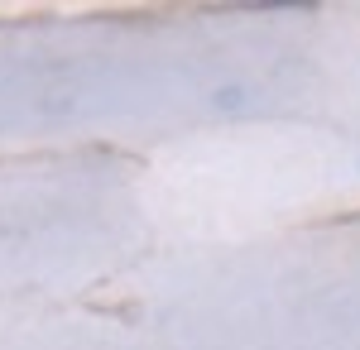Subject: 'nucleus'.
Wrapping results in <instances>:
<instances>
[]
</instances>
